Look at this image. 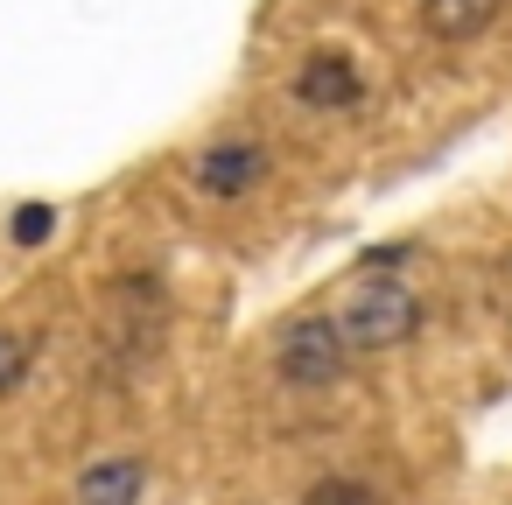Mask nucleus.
Here are the masks:
<instances>
[{
  "mask_svg": "<svg viewBox=\"0 0 512 505\" xmlns=\"http://www.w3.org/2000/svg\"><path fill=\"white\" fill-rule=\"evenodd\" d=\"M344 365H351V337H344L337 316H288V323L274 330V372H281L288 386L323 393V386L344 379Z\"/></svg>",
  "mask_w": 512,
  "mask_h": 505,
  "instance_id": "obj_1",
  "label": "nucleus"
},
{
  "mask_svg": "<svg viewBox=\"0 0 512 505\" xmlns=\"http://www.w3.org/2000/svg\"><path fill=\"white\" fill-rule=\"evenodd\" d=\"M344 337L351 351H393L421 330V295L407 281H358V295L344 302Z\"/></svg>",
  "mask_w": 512,
  "mask_h": 505,
  "instance_id": "obj_2",
  "label": "nucleus"
},
{
  "mask_svg": "<svg viewBox=\"0 0 512 505\" xmlns=\"http://www.w3.org/2000/svg\"><path fill=\"white\" fill-rule=\"evenodd\" d=\"M267 176H274V155H267L260 141H218V148H204V155L190 162V183H197L204 197H218V204L260 190Z\"/></svg>",
  "mask_w": 512,
  "mask_h": 505,
  "instance_id": "obj_3",
  "label": "nucleus"
},
{
  "mask_svg": "<svg viewBox=\"0 0 512 505\" xmlns=\"http://www.w3.org/2000/svg\"><path fill=\"white\" fill-rule=\"evenodd\" d=\"M358 99H365V78L344 50H316L295 71V106H309V113H351Z\"/></svg>",
  "mask_w": 512,
  "mask_h": 505,
  "instance_id": "obj_4",
  "label": "nucleus"
},
{
  "mask_svg": "<svg viewBox=\"0 0 512 505\" xmlns=\"http://www.w3.org/2000/svg\"><path fill=\"white\" fill-rule=\"evenodd\" d=\"M148 491V463L141 456H99L78 477V505H141Z\"/></svg>",
  "mask_w": 512,
  "mask_h": 505,
  "instance_id": "obj_5",
  "label": "nucleus"
},
{
  "mask_svg": "<svg viewBox=\"0 0 512 505\" xmlns=\"http://www.w3.org/2000/svg\"><path fill=\"white\" fill-rule=\"evenodd\" d=\"M498 8L505 0H421V29L435 43H470V36H484L498 22Z\"/></svg>",
  "mask_w": 512,
  "mask_h": 505,
  "instance_id": "obj_6",
  "label": "nucleus"
},
{
  "mask_svg": "<svg viewBox=\"0 0 512 505\" xmlns=\"http://www.w3.org/2000/svg\"><path fill=\"white\" fill-rule=\"evenodd\" d=\"M29 365H36V337L0 323V393H15V386L29 379Z\"/></svg>",
  "mask_w": 512,
  "mask_h": 505,
  "instance_id": "obj_7",
  "label": "nucleus"
},
{
  "mask_svg": "<svg viewBox=\"0 0 512 505\" xmlns=\"http://www.w3.org/2000/svg\"><path fill=\"white\" fill-rule=\"evenodd\" d=\"M302 505H379V491L365 477H316L302 491Z\"/></svg>",
  "mask_w": 512,
  "mask_h": 505,
  "instance_id": "obj_8",
  "label": "nucleus"
},
{
  "mask_svg": "<svg viewBox=\"0 0 512 505\" xmlns=\"http://www.w3.org/2000/svg\"><path fill=\"white\" fill-rule=\"evenodd\" d=\"M8 232H15V246H43V239L57 232V204H22V211L8 218Z\"/></svg>",
  "mask_w": 512,
  "mask_h": 505,
  "instance_id": "obj_9",
  "label": "nucleus"
}]
</instances>
